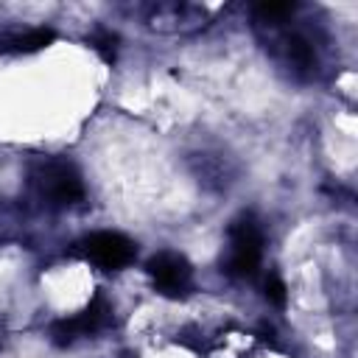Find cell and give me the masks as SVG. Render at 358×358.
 I'll list each match as a JSON object with an SVG mask.
<instances>
[{
	"mask_svg": "<svg viewBox=\"0 0 358 358\" xmlns=\"http://www.w3.org/2000/svg\"><path fill=\"white\" fill-rule=\"evenodd\" d=\"M266 299L271 305H277V308H285L288 294H285V282L277 274H268V280H266Z\"/></svg>",
	"mask_w": 358,
	"mask_h": 358,
	"instance_id": "9",
	"label": "cell"
},
{
	"mask_svg": "<svg viewBox=\"0 0 358 358\" xmlns=\"http://www.w3.org/2000/svg\"><path fill=\"white\" fill-rule=\"evenodd\" d=\"M255 11L263 14V17H268V20H277V17L291 14L294 6H291V3H260V6H255Z\"/></svg>",
	"mask_w": 358,
	"mask_h": 358,
	"instance_id": "10",
	"label": "cell"
},
{
	"mask_svg": "<svg viewBox=\"0 0 358 358\" xmlns=\"http://www.w3.org/2000/svg\"><path fill=\"white\" fill-rule=\"evenodd\" d=\"M115 42H117V36L112 34V31H95L92 34V48L101 53V59L103 62H115Z\"/></svg>",
	"mask_w": 358,
	"mask_h": 358,
	"instance_id": "8",
	"label": "cell"
},
{
	"mask_svg": "<svg viewBox=\"0 0 358 358\" xmlns=\"http://www.w3.org/2000/svg\"><path fill=\"white\" fill-rule=\"evenodd\" d=\"M145 271L154 280V285L162 294H168V296H179V294H185L190 288V274H193L190 271V263L182 255H176V252H159V255H154L145 263Z\"/></svg>",
	"mask_w": 358,
	"mask_h": 358,
	"instance_id": "4",
	"label": "cell"
},
{
	"mask_svg": "<svg viewBox=\"0 0 358 358\" xmlns=\"http://www.w3.org/2000/svg\"><path fill=\"white\" fill-rule=\"evenodd\" d=\"M50 42H53V31L50 28H34V31L11 39L8 42V50H14V53H34V50H42Z\"/></svg>",
	"mask_w": 358,
	"mask_h": 358,
	"instance_id": "6",
	"label": "cell"
},
{
	"mask_svg": "<svg viewBox=\"0 0 358 358\" xmlns=\"http://www.w3.org/2000/svg\"><path fill=\"white\" fill-rule=\"evenodd\" d=\"M106 322H109V305H106L103 296H95L81 313H76V316H70V319L53 322V324H50V338H53L59 347H64V344L76 341L78 336H87V333L101 330Z\"/></svg>",
	"mask_w": 358,
	"mask_h": 358,
	"instance_id": "5",
	"label": "cell"
},
{
	"mask_svg": "<svg viewBox=\"0 0 358 358\" xmlns=\"http://www.w3.org/2000/svg\"><path fill=\"white\" fill-rule=\"evenodd\" d=\"M288 56H291V62H296L299 67H310V64H313V48H310L305 39H299V36H291V39H288Z\"/></svg>",
	"mask_w": 358,
	"mask_h": 358,
	"instance_id": "7",
	"label": "cell"
},
{
	"mask_svg": "<svg viewBox=\"0 0 358 358\" xmlns=\"http://www.w3.org/2000/svg\"><path fill=\"white\" fill-rule=\"evenodd\" d=\"M36 185L53 204H76L84 196L81 176L67 162H45L36 173Z\"/></svg>",
	"mask_w": 358,
	"mask_h": 358,
	"instance_id": "2",
	"label": "cell"
},
{
	"mask_svg": "<svg viewBox=\"0 0 358 358\" xmlns=\"http://www.w3.org/2000/svg\"><path fill=\"white\" fill-rule=\"evenodd\" d=\"M81 246H84V255L95 266H101L106 271L123 268V266H129L134 260V243L120 232H109V229L106 232H95Z\"/></svg>",
	"mask_w": 358,
	"mask_h": 358,
	"instance_id": "3",
	"label": "cell"
},
{
	"mask_svg": "<svg viewBox=\"0 0 358 358\" xmlns=\"http://www.w3.org/2000/svg\"><path fill=\"white\" fill-rule=\"evenodd\" d=\"M263 257V235L252 215H241L229 227L227 271L232 277H252Z\"/></svg>",
	"mask_w": 358,
	"mask_h": 358,
	"instance_id": "1",
	"label": "cell"
}]
</instances>
